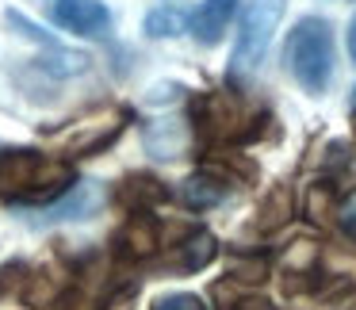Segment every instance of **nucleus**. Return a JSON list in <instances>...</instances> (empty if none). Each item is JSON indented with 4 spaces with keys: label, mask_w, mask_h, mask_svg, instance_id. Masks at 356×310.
I'll use <instances>...</instances> for the list:
<instances>
[{
    "label": "nucleus",
    "mask_w": 356,
    "mask_h": 310,
    "mask_svg": "<svg viewBox=\"0 0 356 310\" xmlns=\"http://www.w3.org/2000/svg\"><path fill=\"white\" fill-rule=\"evenodd\" d=\"M73 188V169L58 157L35 149H4L0 154V199L16 203H50Z\"/></svg>",
    "instance_id": "1"
},
{
    "label": "nucleus",
    "mask_w": 356,
    "mask_h": 310,
    "mask_svg": "<svg viewBox=\"0 0 356 310\" xmlns=\"http://www.w3.org/2000/svg\"><path fill=\"white\" fill-rule=\"evenodd\" d=\"M287 70L307 92H325L333 81V31L325 19L307 16L287 35Z\"/></svg>",
    "instance_id": "2"
},
{
    "label": "nucleus",
    "mask_w": 356,
    "mask_h": 310,
    "mask_svg": "<svg viewBox=\"0 0 356 310\" xmlns=\"http://www.w3.org/2000/svg\"><path fill=\"white\" fill-rule=\"evenodd\" d=\"M284 8L287 0H249L241 27H238V39H234V58H230L234 77H249L264 62V50L272 42V31L284 19Z\"/></svg>",
    "instance_id": "3"
},
{
    "label": "nucleus",
    "mask_w": 356,
    "mask_h": 310,
    "mask_svg": "<svg viewBox=\"0 0 356 310\" xmlns=\"http://www.w3.org/2000/svg\"><path fill=\"white\" fill-rule=\"evenodd\" d=\"M104 207V188L96 180H73V188H65L58 199L42 203L31 215L35 226H50V222H77V218H92Z\"/></svg>",
    "instance_id": "4"
},
{
    "label": "nucleus",
    "mask_w": 356,
    "mask_h": 310,
    "mask_svg": "<svg viewBox=\"0 0 356 310\" xmlns=\"http://www.w3.org/2000/svg\"><path fill=\"white\" fill-rule=\"evenodd\" d=\"M47 12L62 31L85 35V39H100L111 27V12L100 0H50Z\"/></svg>",
    "instance_id": "5"
},
{
    "label": "nucleus",
    "mask_w": 356,
    "mask_h": 310,
    "mask_svg": "<svg viewBox=\"0 0 356 310\" xmlns=\"http://www.w3.org/2000/svg\"><path fill=\"white\" fill-rule=\"evenodd\" d=\"M157 226H154V218H146V215H134V218H127V226L115 234V256L119 261H146V256H154L157 253Z\"/></svg>",
    "instance_id": "6"
},
{
    "label": "nucleus",
    "mask_w": 356,
    "mask_h": 310,
    "mask_svg": "<svg viewBox=\"0 0 356 310\" xmlns=\"http://www.w3.org/2000/svg\"><path fill=\"white\" fill-rule=\"evenodd\" d=\"M234 8H238V0H203L200 8L192 16V35L200 47H215L218 39L226 35L234 19Z\"/></svg>",
    "instance_id": "7"
},
{
    "label": "nucleus",
    "mask_w": 356,
    "mask_h": 310,
    "mask_svg": "<svg viewBox=\"0 0 356 310\" xmlns=\"http://www.w3.org/2000/svg\"><path fill=\"white\" fill-rule=\"evenodd\" d=\"M142 138L154 157H180L188 149V127L177 119H161V123H149Z\"/></svg>",
    "instance_id": "8"
},
{
    "label": "nucleus",
    "mask_w": 356,
    "mask_h": 310,
    "mask_svg": "<svg viewBox=\"0 0 356 310\" xmlns=\"http://www.w3.org/2000/svg\"><path fill=\"white\" fill-rule=\"evenodd\" d=\"M226 192H230V184H226L222 177H211V172H195V177H188L184 184H180V199H184L188 207H195V211L222 203Z\"/></svg>",
    "instance_id": "9"
},
{
    "label": "nucleus",
    "mask_w": 356,
    "mask_h": 310,
    "mask_svg": "<svg viewBox=\"0 0 356 310\" xmlns=\"http://www.w3.org/2000/svg\"><path fill=\"white\" fill-rule=\"evenodd\" d=\"M177 261L184 272H200L203 264L215 261V238L211 234H192L184 245H177Z\"/></svg>",
    "instance_id": "10"
},
{
    "label": "nucleus",
    "mask_w": 356,
    "mask_h": 310,
    "mask_svg": "<svg viewBox=\"0 0 356 310\" xmlns=\"http://www.w3.org/2000/svg\"><path fill=\"white\" fill-rule=\"evenodd\" d=\"M39 70L50 73V77H77V73L88 70V58L85 54H73V50L58 47V50H47L39 58Z\"/></svg>",
    "instance_id": "11"
},
{
    "label": "nucleus",
    "mask_w": 356,
    "mask_h": 310,
    "mask_svg": "<svg viewBox=\"0 0 356 310\" xmlns=\"http://www.w3.org/2000/svg\"><path fill=\"white\" fill-rule=\"evenodd\" d=\"M119 199H123L127 207H146V203L165 199V188L157 184L154 177H127L123 188H119Z\"/></svg>",
    "instance_id": "12"
},
{
    "label": "nucleus",
    "mask_w": 356,
    "mask_h": 310,
    "mask_svg": "<svg viewBox=\"0 0 356 310\" xmlns=\"http://www.w3.org/2000/svg\"><path fill=\"white\" fill-rule=\"evenodd\" d=\"M184 12H177V8H154L146 16V35L149 39H172V35H180L184 31Z\"/></svg>",
    "instance_id": "13"
},
{
    "label": "nucleus",
    "mask_w": 356,
    "mask_h": 310,
    "mask_svg": "<svg viewBox=\"0 0 356 310\" xmlns=\"http://www.w3.org/2000/svg\"><path fill=\"white\" fill-rule=\"evenodd\" d=\"M58 299V287H54V279L47 276V272H35V276H27V284H24V302L31 310H42V307H50V302Z\"/></svg>",
    "instance_id": "14"
},
{
    "label": "nucleus",
    "mask_w": 356,
    "mask_h": 310,
    "mask_svg": "<svg viewBox=\"0 0 356 310\" xmlns=\"http://www.w3.org/2000/svg\"><path fill=\"white\" fill-rule=\"evenodd\" d=\"M154 310H207L200 295H169V299H157Z\"/></svg>",
    "instance_id": "15"
},
{
    "label": "nucleus",
    "mask_w": 356,
    "mask_h": 310,
    "mask_svg": "<svg viewBox=\"0 0 356 310\" xmlns=\"http://www.w3.org/2000/svg\"><path fill=\"white\" fill-rule=\"evenodd\" d=\"M341 230L356 241V195H348L345 207H341Z\"/></svg>",
    "instance_id": "16"
},
{
    "label": "nucleus",
    "mask_w": 356,
    "mask_h": 310,
    "mask_svg": "<svg viewBox=\"0 0 356 310\" xmlns=\"http://www.w3.org/2000/svg\"><path fill=\"white\" fill-rule=\"evenodd\" d=\"M19 272H24V264H4V268H0V295H4L12 284H16Z\"/></svg>",
    "instance_id": "17"
},
{
    "label": "nucleus",
    "mask_w": 356,
    "mask_h": 310,
    "mask_svg": "<svg viewBox=\"0 0 356 310\" xmlns=\"http://www.w3.org/2000/svg\"><path fill=\"white\" fill-rule=\"evenodd\" d=\"M104 310H134V302H131V295H119V299H111Z\"/></svg>",
    "instance_id": "18"
},
{
    "label": "nucleus",
    "mask_w": 356,
    "mask_h": 310,
    "mask_svg": "<svg viewBox=\"0 0 356 310\" xmlns=\"http://www.w3.org/2000/svg\"><path fill=\"white\" fill-rule=\"evenodd\" d=\"M234 310H268V302L264 299H245L241 307H234Z\"/></svg>",
    "instance_id": "19"
},
{
    "label": "nucleus",
    "mask_w": 356,
    "mask_h": 310,
    "mask_svg": "<svg viewBox=\"0 0 356 310\" xmlns=\"http://www.w3.org/2000/svg\"><path fill=\"white\" fill-rule=\"evenodd\" d=\"M348 54H353V62H356V19L348 24Z\"/></svg>",
    "instance_id": "20"
},
{
    "label": "nucleus",
    "mask_w": 356,
    "mask_h": 310,
    "mask_svg": "<svg viewBox=\"0 0 356 310\" xmlns=\"http://www.w3.org/2000/svg\"><path fill=\"white\" fill-rule=\"evenodd\" d=\"M348 108H353V111H356V88H353V100H348Z\"/></svg>",
    "instance_id": "21"
}]
</instances>
